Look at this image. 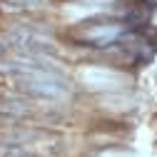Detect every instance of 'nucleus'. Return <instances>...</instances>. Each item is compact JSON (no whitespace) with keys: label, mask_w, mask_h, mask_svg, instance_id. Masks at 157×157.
Segmentation results:
<instances>
[{"label":"nucleus","mask_w":157,"mask_h":157,"mask_svg":"<svg viewBox=\"0 0 157 157\" xmlns=\"http://www.w3.org/2000/svg\"><path fill=\"white\" fill-rule=\"evenodd\" d=\"M92 110L95 112H107V115H120V112H135L137 110V95L130 90H115V92H97L92 97Z\"/></svg>","instance_id":"f03ea898"},{"label":"nucleus","mask_w":157,"mask_h":157,"mask_svg":"<svg viewBox=\"0 0 157 157\" xmlns=\"http://www.w3.org/2000/svg\"><path fill=\"white\" fill-rule=\"evenodd\" d=\"M80 77V87L85 92H115V90H130L135 85V77L127 75L125 70L115 67H102V65H87V70L77 72Z\"/></svg>","instance_id":"f257e3e1"}]
</instances>
